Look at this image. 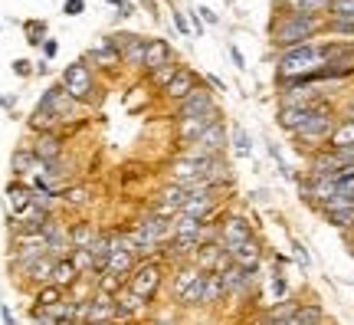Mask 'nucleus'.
Returning a JSON list of instances; mask_svg holds the SVG:
<instances>
[{"label": "nucleus", "instance_id": "nucleus-1", "mask_svg": "<svg viewBox=\"0 0 354 325\" xmlns=\"http://www.w3.org/2000/svg\"><path fill=\"white\" fill-rule=\"evenodd\" d=\"M325 30H328V20L289 10L272 20L269 39H272V46L279 53H286V50H295V46H305V43H315V37H322Z\"/></svg>", "mask_w": 354, "mask_h": 325}, {"label": "nucleus", "instance_id": "nucleus-2", "mask_svg": "<svg viewBox=\"0 0 354 325\" xmlns=\"http://www.w3.org/2000/svg\"><path fill=\"white\" fill-rule=\"evenodd\" d=\"M335 125H338V105L328 99H322L312 105V112H308V118H305L302 125L292 132V138L299 141V148H308V151H318L328 145L331 132H335Z\"/></svg>", "mask_w": 354, "mask_h": 325}, {"label": "nucleus", "instance_id": "nucleus-3", "mask_svg": "<svg viewBox=\"0 0 354 325\" xmlns=\"http://www.w3.org/2000/svg\"><path fill=\"white\" fill-rule=\"evenodd\" d=\"M322 66H325L322 43H305V46L279 53L276 76H279V82H286V79H312Z\"/></svg>", "mask_w": 354, "mask_h": 325}, {"label": "nucleus", "instance_id": "nucleus-4", "mask_svg": "<svg viewBox=\"0 0 354 325\" xmlns=\"http://www.w3.org/2000/svg\"><path fill=\"white\" fill-rule=\"evenodd\" d=\"M167 273H171V270H167L158 256H148V260H138V266H135V273L128 276L125 286L131 289L135 296H141L145 302H154L161 296V289H165Z\"/></svg>", "mask_w": 354, "mask_h": 325}, {"label": "nucleus", "instance_id": "nucleus-5", "mask_svg": "<svg viewBox=\"0 0 354 325\" xmlns=\"http://www.w3.org/2000/svg\"><path fill=\"white\" fill-rule=\"evenodd\" d=\"M59 86L73 96L76 102H92V92H95V73L88 69L82 60H76V63H69L63 69V76H59Z\"/></svg>", "mask_w": 354, "mask_h": 325}, {"label": "nucleus", "instance_id": "nucleus-6", "mask_svg": "<svg viewBox=\"0 0 354 325\" xmlns=\"http://www.w3.org/2000/svg\"><path fill=\"white\" fill-rule=\"evenodd\" d=\"M37 105H43V109H50V112L56 115V118H59L63 125H73V122H76L79 115H82V102L73 99V96H69V92H66V89L59 86V82L46 89V92L39 96Z\"/></svg>", "mask_w": 354, "mask_h": 325}, {"label": "nucleus", "instance_id": "nucleus-7", "mask_svg": "<svg viewBox=\"0 0 354 325\" xmlns=\"http://www.w3.org/2000/svg\"><path fill=\"white\" fill-rule=\"evenodd\" d=\"M115 325H125V322H148L154 315V302H145L141 296H135L131 289H122L115 296Z\"/></svg>", "mask_w": 354, "mask_h": 325}, {"label": "nucleus", "instance_id": "nucleus-8", "mask_svg": "<svg viewBox=\"0 0 354 325\" xmlns=\"http://www.w3.org/2000/svg\"><path fill=\"white\" fill-rule=\"evenodd\" d=\"M227 148H230L227 122L220 118V122H214V125L203 132L197 145H190V148H180V151H187V155H194V158H220V155H227Z\"/></svg>", "mask_w": 354, "mask_h": 325}, {"label": "nucleus", "instance_id": "nucleus-9", "mask_svg": "<svg viewBox=\"0 0 354 325\" xmlns=\"http://www.w3.org/2000/svg\"><path fill=\"white\" fill-rule=\"evenodd\" d=\"M216 112H220V105H216V96L207 89V82L197 86L187 99L174 105V118H201V115H216Z\"/></svg>", "mask_w": 354, "mask_h": 325}, {"label": "nucleus", "instance_id": "nucleus-10", "mask_svg": "<svg viewBox=\"0 0 354 325\" xmlns=\"http://www.w3.org/2000/svg\"><path fill=\"white\" fill-rule=\"evenodd\" d=\"M250 237H256L253 224H250L243 213L230 211V213H223V217H220V247H223L227 253L236 250V247H240V243H246Z\"/></svg>", "mask_w": 354, "mask_h": 325}, {"label": "nucleus", "instance_id": "nucleus-11", "mask_svg": "<svg viewBox=\"0 0 354 325\" xmlns=\"http://www.w3.org/2000/svg\"><path fill=\"white\" fill-rule=\"evenodd\" d=\"M109 43L118 50L125 69H135V73L145 69V37H138V33H112Z\"/></svg>", "mask_w": 354, "mask_h": 325}, {"label": "nucleus", "instance_id": "nucleus-12", "mask_svg": "<svg viewBox=\"0 0 354 325\" xmlns=\"http://www.w3.org/2000/svg\"><path fill=\"white\" fill-rule=\"evenodd\" d=\"M197 86H203V82H201V76L194 73L190 66L180 63L177 76L171 79V82H167L165 89H161V99H165L167 105H177V102H184V99H187V96H190V92H194Z\"/></svg>", "mask_w": 354, "mask_h": 325}, {"label": "nucleus", "instance_id": "nucleus-13", "mask_svg": "<svg viewBox=\"0 0 354 325\" xmlns=\"http://www.w3.org/2000/svg\"><path fill=\"white\" fill-rule=\"evenodd\" d=\"M220 118H223V112L201 115V118H174V138H177V145H184V148L197 145L203 132L214 125V122H220Z\"/></svg>", "mask_w": 354, "mask_h": 325}, {"label": "nucleus", "instance_id": "nucleus-14", "mask_svg": "<svg viewBox=\"0 0 354 325\" xmlns=\"http://www.w3.org/2000/svg\"><path fill=\"white\" fill-rule=\"evenodd\" d=\"M30 151H33L43 164L59 161V158H66V135L63 132H39V135H33V141H30Z\"/></svg>", "mask_w": 354, "mask_h": 325}, {"label": "nucleus", "instance_id": "nucleus-15", "mask_svg": "<svg viewBox=\"0 0 354 325\" xmlns=\"http://www.w3.org/2000/svg\"><path fill=\"white\" fill-rule=\"evenodd\" d=\"M82 63H86L88 69L115 73V69H122V56H118V50H115L112 43H109V37H105V39H99L95 46H88L86 56H82Z\"/></svg>", "mask_w": 354, "mask_h": 325}, {"label": "nucleus", "instance_id": "nucleus-16", "mask_svg": "<svg viewBox=\"0 0 354 325\" xmlns=\"http://www.w3.org/2000/svg\"><path fill=\"white\" fill-rule=\"evenodd\" d=\"M203 181H207V188H214V191H230L233 188V164H230L227 155H220V158H210L207 161V171H203Z\"/></svg>", "mask_w": 354, "mask_h": 325}, {"label": "nucleus", "instance_id": "nucleus-17", "mask_svg": "<svg viewBox=\"0 0 354 325\" xmlns=\"http://www.w3.org/2000/svg\"><path fill=\"white\" fill-rule=\"evenodd\" d=\"M10 171L17 181H26V184H30L33 177L43 175V161H39L37 155L30 151V145H26V148H17L10 155Z\"/></svg>", "mask_w": 354, "mask_h": 325}, {"label": "nucleus", "instance_id": "nucleus-18", "mask_svg": "<svg viewBox=\"0 0 354 325\" xmlns=\"http://www.w3.org/2000/svg\"><path fill=\"white\" fill-rule=\"evenodd\" d=\"M53 263L56 260H50V256H39V260L26 263V266H20V270H13V273H17V283L24 279V283H30L33 292H37L39 286H46V283L53 279Z\"/></svg>", "mask_w": 354, "mask_h": 325}, {"label": "nucleus", "instance_id": "nucleus-19", "mask_svg": "<svg viewBox=\"0 0 354 325\" xmlns=\"http://www.w3.org/2000/svg\"><path fill=\"white\" fill-rule=\"evenodd\" d=\"M3 204H7V217H20V213L33 204V188L26 184V181H17L13 177L7 191H3Z\"/></svg>", "mask_w": 354, "mask_h": 325}, {"label": "nucleus", "instance_id": "nucleus-20", "mask_svg": "<svg viewBox=\"0 0 354 325\" xmlns=\"http://www.w3.org/2000/svg\"><path fill=\"white\" fill-rule=\"evenodd\" d=\"M59 200H63V211L86 213L88 207L95 204V188H92V184H69Z\"/></svg>", "mask_w": 354, "mask_h": 325}, {"label": "nucleus", "instance_id": "nucleus-21", "mask_svg": "<svg viewBox=\"0 0 354 325\" xmlns=\"http://www.w3.org/2000/svg\"><path fill=\"white\" fill-rule=\"evenodd\" d=\"M177 56L174 50H171V43L161 37H151V39H145V73H151V69H158V66H167V63H174Z\"/></svg>", "mask_w": 354, "mask_h": 325}, {"label": "nucleus", "instance_id": "nucleus-22", "mask_svg": "<svg viewBox=\"0 0 354 325\" xmlns=\"http://www.w3.org/2000/svg\"><path fill=\"white\" fill-rule=\"evenodd\" d=\"M263 243H259V237H250L246 243H240L236 250H230V260L236 263V266H243V270H263Z\"/></svg>", "mask_w": 354, "mask_h": 325}, {"label": "nucleus", "instance_id": "nucleus-23", "mask_svg": "<svg viewBox=\"0 0 354 325\" xmlns=\"http://www.w3.org/2000/svg\"><path fill=\"white\" fill-rule=\"evenodd\" d=\"M115 299L105 296V292H95L92 299L86 302V325H99V322H115Z\"/></svg>", "mask_w": 354, "mask_h": 325}, {"label": "nucleus", "instance_id": "nucleus-24", "mask_svg": "<svg viewBox=\"0 0 354 325\" xmlns=\"http://www.w3.org/2000/svg\"><path fill=\"white\" fill-rule=\"evenodd\" d=\"M99 234H102V227L92 224V220H86V217L76 220V224H69V243H73V250H88Z\"/></svg>", "mask_w": 354, "mask_h": 325}, {"label": "nucleus", "instance_id": "nucleus-25", "mask_svg": "<svg viewBox=\"0 0 354 325\" xmlns=\"http://www.w3.org/2000/svg\"><path fill=\"white\" fill-rule=\"evenodd\" d=\"M203 296H207V273H201L180 296H177V309H203Z\"/></svg>", "mask_w": 354, "mask_h": 325}, {"label": "nucleus", "instance_id": "nucleus-26", "mask_svg": "<svg viewBox=\"0 0 354 325\" xmlns=\"http://www.w3.org/2000/svg\"><path fill=\"white\" fill-rule=\"evenodd\" d=\"M201 276V270L194 266V263H184V266H174L171 273H167V286H171V296H174V302H177V296L184 292V289L194 283Z\"/></svg>", "mask_w": 354, "mask_h": 325}, {"label": "nucleus", "instance_id": "nucleus-27", "mask_svg": "<svg viewBox=\"0 0 354 325\" xmlns=\"http://www.w3.org/2000/svg\"><path fill=\"white\" fill-rule=\"evenodd\" d=\"M88 253H92V260H95V276L105 273V270H109V256H112V230L102 227V234L95 237V243L88 247Z\"/></svg>", "mask_w": 354, "mask_h": 325}, {"label": "nucleus", "instance_id": "nucleus-28", "mask_svg": "<svg viewBox=\"0 0 354 325\" xmlns=\"http://www.w3.org/2000/svg\"><path fill=\"white\" fill-rule=\"evenodd\" d=\"M26 128H30L33 135H39V132H63V122H59L50 109L37 105V109H33V115L26 118Z\"/></svg>", "mask_w": 354, "mask_h": 325}, {"label": "nucleus", "instance_id": "nucleus-29", "mask_svg": "<svg viewBox=\"0 0 354 325\" xmlns=\"http://www.w3.org/2000/svg\"><path fill=\"white\" fill-rule=\"evenodd\" d=\"M299 306H302V299H295V296H289V299H282V302H272L259 315V322H286V319H292V315L299 313Z\"/></svg>", "mask_w": 354, "mask_h": 325}, {"label": "nucleus", "instance_id": "nucleus-30", "mask_svg": "<svg viewBox=\"0 0 354 325\" xmlns=\"http://www.w3.org/2000/svg\"><path fill=\"white\" fill-rule=\"evenodd\" d=\"M76 279H79V270L73 266V260H69V256L53 263V279H50L53 286H59V289H66V292H69V289L76 286Z\"/></svg>", "mask_w": 354, "mask_h": 325}, {"label": "nucleus", "instance_id": "nucleus-31", "mask_svg": "<svg viewBox=\"0 0 354 325\" xmlns=\"http://www.w3.org/2000/svg\"><path fill=\"white\" fill-rule=\"evenodd\" d=\"M66 299V289L53 286V283H46V286H39L37 292H33V306L30 309H37V313H46L50 306H56V302Z\"/></svg>", "mask_w": 354, "mask_h": 325}, {"label": "nucleus", "instance_id": "nucleus-32", "mask_svg": "<svg viewBox=\"0 0 354 325\" xmlns=\"http://www.w3.org/2000/svg\"><path fill=\"white\" fill-rule=\"evenodd\" d=\"M201 220H194L187 213H177L174 220H171V240H197L201 234Z\"/></svg>", "mask_w": 354, "mask_h": 325}, {"label": "nucleus", "instance_id": "nucleus-33", "mask_svg": "<svg viewBox=\"0 0 354 325\" xmlns=\"http://www.w3.org/2000/svg\"><path fill=\"white\" fill-rule=\"evenodd\" d=\"M344 145H354V118H338L325 148H344Z\"/></svg>", "mask_w": 354, "mask_h": 325}, {"label": "nucleus", "instance_id": "nucleus-34", "mask_svg": "<svg viewBox=\"0 0 354 325\" xmlns=\"http://www.w3.org/2000/svg\"><path fill=\"white\" fill-rule=\"evenodd\" d=\"M325 20L328 24H354V0H331Z\"/></svg>", "mask_w": 354, "mask_h": 325}, {"label": "nucleus", "instance_id": "nucleus-35", "mask_svg": "<svg viewBox=\"0 0 354 325\" xmlns=\"http://www.w3.org/2000/svg\"><path fill=\"white\" fill-rule=\"evenodd\" d=\"M177 69H180V63H177V60H174V63H167V66H158V69H151V73H148V86L161 92V89H165L167 82H171V79L177 76Z\"/></svg>", "mask_w": 354, "mask_h": 325}, {"label": "nucleus", "instance_id": "nucleus-36", "mask_svg": "<svg viewBox=\"0 0 354 325\" xmlns=\"http://www.w3.org/2000/svg\"><path fill=\"white\" fill-rule=\"evenodd\" d=\"M328 3L331 0H292V10L305 13V17H328Z\"/></svg>", "mask_w": 354, "mask_h": 325}, {"label": "nucleus", "instance_id": "nucleus-37", "mask_svg": "<svg viewBox=\"0 0 354 325\" xmlns=\"http://www.w3.org/2000/svg\"><path fill=\"white\" fill-rule=\"evenodd\" d=\"M95 283H99V292L112 296V299L118 296V292H122V289H125V279H122V276H115V273H109V270L95 276Z\"/></svg>", "mask_w": 354, "mask_h": 325}, {"label": "nucleus", "instance_id": "nucleus-38", "mask_svg": "<svg viewBox=\"0 0 354 325\" xmlns=\"http://www.w3.org/2000/svg\"><path fill=\"white\" fill-rule=\"evenodd\" d=\"M230 145H233V151H236L240 158H246V155L253 151V141L246 135V128H240V125H233V132H230Z\"/></svg>", "mask_w": 354, "mask_h": 325}, {"label": "nucleus", "instance_id": "nucleus-39", "mask_svg": "<svg viewBox=\"0 0 354 325\" xmlns=\"http://www.w3.org/2000/svg\"><path fill=\"white\" fill-rule=\"evenodd\" d=\"M73 266L79 270V276H95V260H92V253L88 250H73Z\"/></svg>", "mask_w": 354, "mask_h": 325}, {"label": "nucleus", "instance_id": "nucleus-40", "mask_svg": "<svg viewBox=\"0 0 354 325\" xmlns=\"http://www.w3.org/2000/svg\"><path fill=\"white\" fill-rule=\"evenodd\" d=\"M335 191H342V194H354V168H344L342 175L335 177Z\"/></svg>", "mask_w": 354, "mask_h": 325}, {"label": "nucleus", "instance_id": "nucleus-41", "mask_svg": "<svg viewBox=\"0 0 354 325\" xmlns=\"http://www.w3.org/2000/svg\"><path fill=\"white\" fill-rule=\"evenodd\" d=\"M325 33H335L338 39H354V24H328Z\"/></svg>", "mask_w": 354, "mask_h": 325}, {"label": "nucleus", "instance_id": "nucleus-42", "mask_svg": "<svg viewBox=\"0 0 354 325\" xmlns=\"http://www.w3.org/2000/svg\"><path fill=\"white\" fill-rule=\"evenodd\" d=\"M43 33H46V24H37V20H30L26 24V37H30V43L37 46V43H43Z\"/></svg>", "mask_w": 354, "mask_h": 325}, {"label": "nucleus", "instance_id": "nucleus-43", "mask_svg": "<svg viewBox=\"0 0 354 325\" xmlns=\"http://www.w3.org/2000/svg\"><path fill=\"white\" fill-rule=\"evenodd\" d=\"M338 118H354V92H348L338 105Z\"/></svg>", "mask_w": 354, "mask_h": 325}, {"label": "nucleus", "instance_id": "nucleus-44", "mask_svg": "<svg viewBox=\"0 0 354 325\" xmlns=\"http://www.w3.org/2000/svg\"><path fill=\"white\" fill-rule=\"evenodd\" d=\"M171 20H174V26L180 30V33H184V37H190V24H187V17H184V13L177 10V7L171 10Z\"/></svg>", "mask_w": 354, "mask_h": 325}, {"label": "nucleus", "instance_id": "nucleus-45", "mask_svg": "<svg viewBox=\"0 0 354 325\" xmlns=\"http://www.w3.org/2000/svg\"><path fill=\"white\" fill-rule=\"evenodd\" d=\"M63 10H66V17H79V13L86 10V0H66Z\"/></svg>", "mask_w": 354, "mask_h": 325}, {"label": "nucleus", "instance_id": "nucleus-46", "mask_svg": "<svg viewBox=\"0 0 354 325\" xmlns=\"http://www.w3.org/2000/svg\"><path fill=\"white\" fill-rule=\"evenodd\" d=\"M30 325H59L56 319H50L46 313H37V309H30Z\"/></svg>", "mask_w": 354, "mask_h": 325}, {"label": "nucleus", "instance_id": "nucleus-47", "mask_svg": "<svg viewBox=\"0 0 354 325\" xmlns=\"http://www.w3.org/2000/svg\"><path fill=\"white\" fill-rule=\"evenodd\" d=\"M292 250H295V256H299V263H302L305 270H308V266H312V256H308V253H305V247H302V243H299V240H292Z\"/></svg>", "mask_w": 354, "mask_h": 325}, {"label": "nucleus", "instance_id": "nucleus-48", "mask_svg": "<svg viewBox=\"0 0 354 325\" xmlns=\"http://www.w3.org/2000/svg\"><path fill=\"white\" fill-rule=\"evenodd\" d=\"M13 73H17V76H30V73H37V69H33V63H30V60H17V63H13Z\"/></svg>", "mask_w": 354, "mask_h": 325}, {"label": "nucleus", "instance_id": "nucleus-49", "mask_svg": "<svg viewBox=\"0 0 354 325\" xmlns=\"http://www.w3.org/2000/svg\"><path fill=\"white\" fill-rule=\"evenodd\" d=\"M56 50H59V46H56V39H43V56H46V60H53Z\"/></svg>", "mask_w": 354, "mask_h": 325}, {"label": "nucleus", "instance_id": "nucleus-50", "mask_svg": "<svg viewBox=\"0 0 354 325\" xmlns=\"http://www.w3.org/2000/svg\"><path fill=\"white\" fill-rule=\"evenodd\" d=\"M0 319H3V325H17V319H13L10 306H0Z\"/></svg>", "mask_w": 354, "mask_h": 325}, {"label": "nucleus", "instance_id": "nucleus-51", "mask_svg": "<svg viewBox=\"0 0 354 325\" xmlns=\"http://www.w3.org/2000/svg\"><path fill=\"white\" fill-rule=\"evenodd\" d=\"M197 13H201V20H207V24H216V13H214V10H207V7H201Z\"/></svg>", "mask_w": 354, "mask_h": 325}, {"label": "nucleus", "instance_id": "nucleus-52", "mask_svg": "<svg viewBox=\"0 0 354 325\" xmlns=\"http://www.w3.org/2000/svg\"><path fill=\"white\" fill-rule=\"evenodd\" d=\"M230 56H233V63H236V66H243V53L236 50V46H230Z\"/></svg>", "mask_w": 354, "mask_h": 325}, {"label": "nucleus", "instance_id": "nucleus-53", "mask_svg": "<svg viewBox=\"0 0 354 325\" xmlns=\"http://www.w3.org/2000/svg\"><path fill=\"white\" fill-rule=\"evenodd\" d=\"M125 325H145V322H125Z\"/></svg>", "mask_w": 354, "mask_h": 325}, {"label": "nucleus", "instance_id": "nucleus-54", "mask_svg": "<svg viewBox=\"0 0 354 325\" xmlns=\"http://www.w3.org/2000/svg\"><path fill=\"white\" fill-rule=\"evenodd\" d=\"M99 325H115V322H99Z\"/></svg>", "mask_w": 354, "mask_h": 325}]
</instances>
